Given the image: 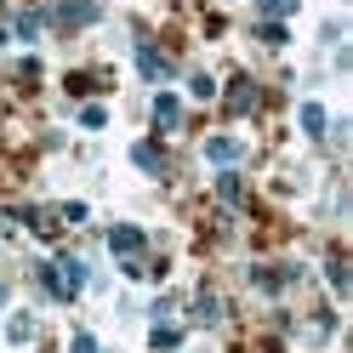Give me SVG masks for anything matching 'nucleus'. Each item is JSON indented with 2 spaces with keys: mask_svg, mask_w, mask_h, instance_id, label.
<instances>
[{
  "mask_svg": "<svg viewBox=\"0 0 353 353\" xmlns=\"http://www.w3.org/2000/svg\"><path fill=\"white\" fill-rule=\"evenodd\" d=\"M302 131H307V137H325V108H319V103L302 108Z\"/></svg>",
  "mask_w": 353,
  "mask_h": 353,
  "instance_id": "obj_8",
  "label": "nucleus"
},
{
  "mask_svg": "<svg viewBox=\"0 0 353 353\" xmlns=\"http://www.w3.org/2000/svg\"><path fill=\"white\" fill-rule=\"evenodd\" d=\"M108 251L137 256V251H143V228H114V234H108Z\"/></svg>",
  "mask_w": 353,
  "mask_h": 353,
  "instance_id": "obj_5",
  "label": "nucleus"
},
{
  "mask_svg": "<svg viewBox=\"0 0 353 353\" xmlns=\"http://www.w3.org/2000/svg\"><path fill=\"white\" fill-rule=\"evenodd\" d=\"M154 347H176V330L171 325H154Z\"/></svg>",
  "mask_w": 353,
  "mask_h": 353,
  "instance_id": "obj_17",
  "label": "nucleus"
},
{
  "mask_svg": "<svg viewBox=\"0 0 353 353\" xmlns=\"http://www.w3.org/2000/svg\"><path fill=\"white\" fill-rule=\"evenodd\" d=\"M0 302H6V285H0Z\"/></svg>",
  "mask_w": 353,
  "mask_h": 353,
  "instance_id": "obj_19",
  "label": "nucleus"
},
{
  "mask_svg": "<svg viewBox=\"0 0 353 353\" xmlns=\"http://www.w3.org/2000/svg\"><path fill=\"white\" fill-rule=\"evenodd\" d=\"M239 154H245V148H239L234 137H211V143H205V160H211V165H234Z\"/></svg>",
  "mask_w": 353,
  "mask_h": 353,
  "instance_id": "obj_4",
  "label": "nucleus"
},
{
  "mask_svg": "<svg viewBox=\"0 0 353 353\" xmlns=\"http://www.w3.org/2000/svg\"><path fill=\"white\" fill-rule=\"evenodd\" d=\"M6 336H12V342H29V336H34V319H23V314H17V319L6 325Z\"/></svg>",
  "mask_w": 353,
  "mask_h": 353,
  "instance_id": "obj_12",
  "label": "nucleus"
},
{
  "mask_svg": "<svg viewBox=\"0 0 353 353\" xmlns=\"http://www.w3.org/2000/svg\"><path fill=\"white\" fill-rule=\"evenodd\" d=\"M137 69H143L148 80H165V74H171V57L154 46V40H137Z\"/></svg>",
  "mask_w": 353,
  "mask_h": 353,
  "instance_id": "obj_1",
  "label": "nucleus"
},
{
  "mask_svg": "<svg viewBox=\"0 0 353 353\" xmlns=\"http://www.w3.org/2000/svg\"><path fill=\"white\" fill-rule=\"evenodd\" d=\"M251 103H256V92H251V80H234V92H228V108H234V114H245Z\"/></svg>",
  "mask_w": 353,
  "mask_h": 353,
  "instance_id": "obj_7",
  "label": "nucleus"
},
{
  "mask_svg": "<svg viewBox=\"0 0 353 353\" xmlns=\"http://www.w3.org/2000/svg\"><path fill=\"white\" fill-rule=\"evenodd\" d=\"M57 17H63V23H97V17H103V6H97V0H63V6H57Z\"/></svg>",
  "mask_w": 353,
  "mask_h": 353,
  "instance_id": "obj_2",
  "label": "nucleus"
},
{
  "mask_svg": "<svg viewBox=\"0 0 353 353\" xmlns=\"http://www.w3.org/2000/svg\"><path fill=\"white\" fill-rule=\"evenodd\" d=\"M17 34L34 40V34H40V17H34V12H23V17H17Z\"/></svg>",
  "mask_w": 353,
  "mask_h": 353,
  "instance_id": "obj_14",
  "label": "nucleus"
},
{
  "mask_svg": "<svg viewBox=\"0 0 353 353\" xmlns=\"http://www.w3.org/2000/svg\"><path fill=\"white\" fill-rule=\"evenodd\" d=\"M330 291H336V296H347V262H342V256L330 262Z\"/></svg>",
  "mask_w": 353,
  "mask_h": 353,
  "instance_id": "obj_11",
  "label": "nucleus"
},
{
  "mask_svg": "<svg viewBox=\"0 0 353 353\" xmlns=\"http://www.w3.org/2000/svg\"><path fill=\"white\" fill-rule=\"evenodd\" d=\"M74 353H97V342H92V336L80 330V336H74Z\"/></svg>",
  "mask_w": 353,
  "mask_h": 353,
  "instance_id": "obj_18",
  "label": "nucleus"
},
{
  "mask_svg": "<svg viewBox=\"0 0 353 353\" xmlns=\"http://www.w3.org/2000/svg\"><path fill=\"white\" fill-rule=\"evenodd\" d=\"M194 319H200V325H216V319H223V302H216V296H200V314H194Z\"/></svg>",
  "mask_w": 353,
  "mask_h": 353,
  "instance_id": "obj_9",
  "label": "nucleus"
},
{
  "mask_svg": "<svg viewBox=\"0 0 353 353\" xmlns=\"http://www.w3.org/2000/svg\"><path fill=\"white\" fill-rule=\"evenodd\" d=\"M256 40H262V46H285V23H262Z\"/></svg>",
  "mask_w": 353,
  "mask_h": 353,
  "instance_id": "obj_13",
  "label": "nucleus"
},
{
  "mask_svg": "<svg viewBox=\"0 0 353 353\" xmlns=\"http://www.w3.org/2000/svg\"><path fill=\"white\" fill-rule=\"evenodd\" d=\"M256 12H268V17H291V12H296V0H256Z\"/></svg>",
  "mask_w": 353,
  "mask_h": 353,
  "instance_id": "obj_10",
  "label": "nucleus"
},
{
  "mask_svg": "<svg viewBox=\"0 0 353 353\" xmlns=\"http://www.w3.org/2000/svg\"><path fill=\"white\" fill-rule=\"evenodd\" d=\"M216 194H223V200H239V176H216Z\"/></svg>",
  "mask_w": 353,
  "mask_h": 353,
  "instance_id": "obj_15",
  "label": "nucleus"
},
{
  "mask_svg": "<svg viewBox=\"0 0 353 353\" xmlns=\"http://www.w3.org/2000/svg\"><path fill=\"white\" fill-rule=\"evenodd\" d=\"M154 125H165V131H176V125H183V103H176L171 92H160V97H154Z\"/></svg>",
  "mask_w": 353,
  "mask_h": 353,
  "instance_id": "obj_3",
  "label": "nucleus"
},
{
  "mask_svg": "<svg viewBox=\"0 0 353 353\" xmlns=\"http://www.w3.org/2000/svg\"><path fill=\"white\" fill-rule=\"evenodd\" d=\"M194 97H216V80L211 74H194Z\"/></svg>",
  "mask_w": 353,
  "mask_h": 353,
  "instance_id": "obj_16",
  "label": "nucleus"
},
{
  "mask_svg": "<svg viewBox=\"0 0 353 353\" xmlns=\"http://www.w3.org/2000/svg\"><path fill=\"white\" fill-rule=\"evenodd\" d=\"M131 160H137L143 171H154V176L165 171V160H160V148H154V143H137V148H131Z\"/></svg>",
  "mask_w": 353,
  "mask_h": 353,
  "instance_id": "obj_6",
  "label": "nucleus"
}]
</instances>
